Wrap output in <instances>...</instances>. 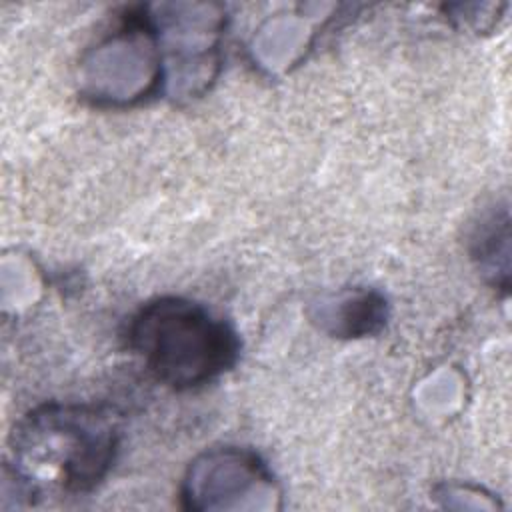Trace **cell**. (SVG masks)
Segmentation results:
<instances>
[{
	"mask_svg": "<svg viewBox=\"0 0 512 512\" xmlns=\"http://www.w3.org/2000/svg\"><path fill=\"white\" fill-rule=\"evenodd\" d=\"M116 450V424L92 406H42L14 432L16 474L26 484L52 482L66 494L94 488L108 472Z\"/></svg>",
	"mask_w": 512,
	"mask_h": 512,
	"instance_id": "cell-2",
	"label": "cell"
},
{
	"mask_svg": "<svg viewBox=\"0 0 512 512\" xmlns=\"http://www.w3.org/2000/svg\"><path fill=\"white\" fill-rule=\"evenodd\" d=\"M128 342L160 382L178 390L210 382L238 358L236 332L178 296L144 304L130 320Z\"/></svg>",
	"mask_w": 512,
	"mask_h": 512,
	"instance_id": "cell-1",
	"label": "cell"
},
{
	"mask_svg": "<svg viewBox=\"0 0 512 512\" xmlns=\"http://www.w3.org/2000/svg\"><path fill=\"white\" fill-rule=\"evenodd\" d=\"M340 324L346 336H362L378 330L386 318V302L376 292H358L342 300Z\"/></svg>",
	"mask_w": 512,
	"mask_h": 512,
	"instance_id": "cell-3",
	"label": "cell"
}]
</instances>
